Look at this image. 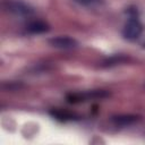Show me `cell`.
Returning a JSON list of instances; mask_svg holds the SVG:
<instances>
[{
    "label": "cell",
    "instance_id": "3957f363",
    "mask_svg": "<svg viewBox=\"0 0 145 145\" xmlns=\"http://www.w3.org/2000/svg\"><path fill=\"white\" fill-rule=\"evenodd\" d=\"M49 43L59 49H71L77 46V41L75 39H71L69 36H57L49 40Z\"/></svg>",
    "mask_w": 145,
    "mask_h": 145
},
{
    "label": "cell",
    "instance_id": "5b68a950",
    "mask_svg": "<svg viewBox=\"0 0 145 145\" xmlns=\"http://www.w3.org/2000/svg\"><path fill=\"white\" fill-rule=\"evenodd\" d=\"M50 29L49 25L44 22H40V20H36V22H32L31 24L27 25V31L29 33H33V34H41V33H45Z\"/></svg>",
    "mask_w": 145,
    "mask_h": 145
},
{
    "label": "cell",
    "instance_id": "6da1fadb",
    "mask_svg": "<svg viewBox=\"0 0 145 145\" xmlns=\"http://www.w3.org/2000/svg\"><path fill=\"white\" fill-rule=\"evenodd\" d=\"M3 6L8 11L15 15H19V16H29L34 12L32 7H29L28 5L22 1H17V0H5Z\"/></svg>",
    "mask_w": 145,
    "mask_h": 145
},
{
    "label": "cell",
    "instance_id": "7a4b0ae2",
    "mask_svg": "<svg viewBox=\"0 0 145 145\" xmlns=\"http://www.w3.org/2000/svg\"><path fill=\"white\" fill-rule=\"evenodd\" d=\"M142 32H143V25L140 24V22L136 17H130L123 27L122 34L128 40H136L137 37L140 36Z\"/></svg>",
    "mask_w": 145,
    "mask_h": 145
},
{
    "label": "cell",
    "instance_id": "8992f818",
    "mask_svg": "<svg viewBox=\"0 0 145 145\" xmlns=\"http://www.w3.org/2000/svg\"><path fill=\"white\" fill-rule=\"evenodd\" d=\"M50 114L60 120V121H66V120H74V119H78L77 116H75L74 113H70L68 111H62V110H52L50 111Z\"/></svg>",
    "mask_w": 145,
    "mask_h": 145
},
{
    "label": "cell",
    "instance_id": "ba28073f",
    "mask_svg": "<svg viewBox=\"0 0 145 145\" xmlns=\"http://www.w3.org/2000/svg\"><path fill=\"white\" fill-rule=\"evenodd\" d=\"M80 5H85V6H94V5H99L101 2V0H75Z\"/></svg>",
    "mask_w": 145,
    "mask_h": 145
},
{
    "label": "cell",
    "instance_id": "9c48e42d",
    "mask_svg": "<svg viewBox=\"0 0 145 145\" xmlns=\"http://www.w3.org/2000/svg\"><path fill=\"white\" fill-rule=\"evenodd\" d=\"M144 48H145V43H144Z\"/></svg>",
    "mask_w": 145,
    "mask_h": 145
},
{
    "label": "cell",
    "instance_id": "277c9868",
    "mask_svg": "<svg viewBox=\"0 0 145 145\" xmlns=\"http://www.w3.org/2000/svg\"><path fill=\"white\" fill-rule=\"evenodd\" d=\"M139 119L138 116L134 114H119V116H113L111 118L112 122L117 126H129L134 122H136Z\"/></svg>",
    "mask_w": 145,
    "mask_h": 145
},
{
    "label": "cell",
    "instance_id": "52a82bcc",
    "mask_svg": "<svg viewBox=\"0 0 145 145\" xmlns=\"http://www.w3.org/2000/svg\"><path fill=\"white\" fill-rule=\"evenodd\" d=\"M126 60H127V58H125V57H122V56H114V57H111L110 59H108V60L104 62V66H113V65L123 62V61H126Z\"/></svg>",
    "mask_w": 145,
    "mask_h": 145
}]
</instances>
